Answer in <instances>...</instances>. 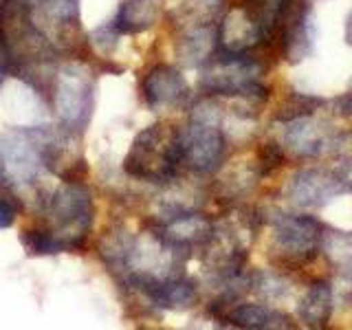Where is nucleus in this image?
I'll use <instances>...</instances> for the list:
<instances>
[{
  "label": "nucleus",
  "instance_id": "2eb2a0df",
  "mask_svg": "<svg viewBox=\"0 0 352 330\" xmlns=\"http://www.w3.org/2000/svg\"><path fill=\"white\" fill-rule=\"evenodd\" d=\"M157 18L159 9L154 0H124L119 5L115 18L110 20V27L119 36H137V33H143L154 27Z\"/></svg>",
  "mask_w": 352,
  "mask_h": 330
},
{
  "label": "nucleus",
  "instance_id": "4be33fe9",
  "mask_svg": "<svg viewBox=\"0 0 352 330\" xmlns=\"http://www.w3.org/2000/svg\"><path fill=\"white\" fill-rule=\"evenodd\" d=\"M322 104V99L317 97H304V95H291L286 102L282 104V110L278 113L280 121H295L315 113V106Z\"/></svg>",
  "mask_w": 352,
  "mask_h": 330
},
{
  "label": "nucleus",
  "instance_id": "423d86ee",
  "mask_svg": "<svg viewBox=\"0 0 352 330\" xmlns=\"http://www.w3.org/2000/svg\"><path fill=\"white\" fill-rule=\"evenodd\" d=\"M183 163L194 172H214L225 157V135L220 128V106L214 99L196 104L187 128L181 130Z\"/></svg>",
  "mask_w": 352,
  "mask_h": 330
},
{
  "label": "nucleus",
  "instance_id": "7ed1b4c3",
  "mask_svg": "<svg viewBox=\"0 0 352 330\" xmlns=\"http://www.w3.org/2000/svg\"><path fill=\"white\" fill-rule=\"evenodd\" d=\"M42 229L60 242L64 251L84 249L95 220V203L82 181H62L42 205Z\"/></svg>",
  "mask_w": 352,
  "mask_h": 330
},
{
  "label": "nucleus",
  "instance_id": "0eeeda50",
  "mask_svg": "<svg viewBox=\"0 0 352 330\" xmlns=\"http://www.w3.org/2000/svg\"><path fill=\"white\" fill-rule=\"evenodd\" d=\"M264 75V64L245 53H214L203 66L201 88L207 95L223 97H258L264 93L260 77Z\"/></svg>",
  "mask_w": 352,
  "mask_h": 330
},
{
  "label": "nucleus",
  "instance_id": "393cba45",
  "mask_svg": "<svg viewBox=\"0 0 352 330\" xmlns=\"http://www.w3.org/2000/svg\"><path fill=\"white\" fill-rule=\"evenodd\" d=\"M16 223V207L5 196H0V229H9Z\"/></svg>",
  "mask_w": 352,
  "mask_h": 330
},
{
  "label": "nucleus",
  "instance_id": "6e6552de",
  "mask_svg": "<svg viewBox=\"0 0 352 330\" xmlns=\"http://www.w3.org/2000/svg\"><path fill=\"white\" fill-rule=\"evenodd\" d=\"M80 0H33L31 16L58 51H75L80 36Z\"/></svg>",
  "mask_w": 352,
  "mask_h": 330
},
{
  "label": "nucleus",
  "instance_id": "f8f14e48",
  "mask_svg": "<svg viewBox=\"0 0 352 330\" xmlns=\"http://www.w3.org/2000/svg\"><path fill=\"white\" fill-rule=\"evenodd\" d=\"M282 53L286 60L300 62L311 53V33H308V5L306 0H289L280 16L278 29Z\"/></svg>",
  "mask_w": 352,
  "mask_h": 330
},
{
  "label": "nucleus",
  "instance_id": "f03ea898",
  "mask_svg": "<svg viewBox=\"0 0 352 330\" xmlns=\"http://www.w3.org/2000/svg\"><path fill=\"white\" fill-rule=\"evenodd\" d=\"M49 128H16L0 135V194L11 203L27 201L49 172L44 139Z\"/></svg>",
  "mask_w": 352,
  "mask_h": 330
},
{
  "label": "nucleus",
  "instance_id": "9d476101",
  "mask_svg": "<svg viewBox=\"0 0 352 330\" xmlns=\"http://www.w3.org/2000/svg\"><path fill=\"white\" fill-rule=\"evenodd\" d=\"M143 99L150 108H181L190 97V86L183 73L170 64H157L141 84Z\"/></svg>",
  "mask_w": 352,
  "mask_h": 330
},
{
  "label": "nucleus",
  "instance_id": "1a4fd4ad",
  "mask_svg": "<svg viewBox=\"0 0 352 330\" xmlns=\"http://www.w3.org/2000/svg\"><path fill=\"white\" fill-rule=\"evenodd\" d=\"M275 247L291 262H304L315 253L322 225L311 216H289L282 218L275 227Z\"/></svg>",
  "mask_w": 352,
  "mask_h": 330
},
{
  "label": "nucleus",
  "instance_id": "20e7f679",
  "mask_svg": "<svg viewBox=\"0 0 352 330\" xmlns=\"http://www.w3.org/2000/svg\"><path fill=\"white\" fill-rule=\"evenodd\" d=\"M183 163L181 130L172 124H154L141 130L124 159V170L132 179L163 183Z\"/></svg>",
  "mask_w": 352,
  "mask_h": 330
},
{
  "label": "nucleus",
  "instance_id": "dca6fc26",
  "mask_svg": "<svg viewBox=\"0 0 352 330\" xmlns=\"http://www.w3.org/2000/svg\"><path fill=\"white\" fill-rule=\"evenodd\" d=\"M141 293H146L152 300V304H157L161 308H170V311H185V308H192L198 302V291L194 282L183 280L181 275L172 280L150 284Z\"/></svg>",
  "mask_w": 352,
  "mask_h": 330
},
{
  "label": "nucleus",
  "instance_id": "a211bd4d",
  "mask_svg": "<svg viewBox=\"0 0 352 330\" xmlns=\"http://www.w3.org/2000/svg\"><path fill=\"white\" fill-rule=\"evenodd\" d=\"M297 313H300V319L306 326L313 328L326 326L330 313H333V291H330V284L326 282L313 284L302 297Z\"/></svg>",
  "mask_w": 352,
  "mask_h": 330
},
{
  "label": "nucleus",
  "instance_id": "ddd939ff",
  "mask_svg": "<svg viewBox=\"0 0 352 330\" xmlns=\"http://www.w3.org/2000/svg\"><path fill=\"white\" fill-rule=\"evenodd\" d=\"M218 38H220V47H223V51H231V53H245L258 40H262L258 25L247 14L245 7H234L223 18Z\"/></svg>",
  "mask_w": 352,
  "mask_h": 330
},
{
  "label": "nucleus",
  "instance_id": "39448f33",
  "mask_svg": "<svg viewBox=\"0 0 352 330\" xmlns=\"http://www.w3.org/2000/svg\"><path fill=\"white\" fill-rule=\"evenodd\" d=\"M53 104L60 126L80 137L91 124L95 108V73L82 62H69L58 69L53 80Z\"/></svg>",
  "mask_w": 352,
  "mask_h": 330
},
{
  "label": "nucleus",
  "instance_id": "bb28decb",
  "mask_svg": "<svg viewBox=\"0 0 352 330\" xmlns=\"http://www.w3.org/2000/svg\"><path fill=\"white\" fill-rule=\"evenodd\" d=\"M346 40L352 44V14L348 16V22H346Z\"/></svg>",
  "mask_w": 352,
  "mask_h": 330
},
{
  "label": "nucleus",
  "instance_id": "f257e3e1",
  "mask_svg": "<svg viewBox=\"0 0 352 330\" xmlns=\"http://www.w3.org/2000/svg\"><path fill=\"white\" fill-rule=\"evenodd\" d=\"M0 53L5 55L9 73L18 80H25L38 91L53 88L60 51L40 31L25 0L0 3Z\"/></svg>",
  "mask_w": 352,
  "mask_h": 330
},
{
  "label": "nucleus",
  "instance_id": "9b49d317",
  "mask_svg": "<svg viewBox=\"0 0 352 330\" xmlns=\"http://www.w3.org/2000/svg\"><path fill=\"white\" fill-rule=\"evenodd\" d=\"M348 185L344 179L335 174H328L322 170H304L293 176L289 185V198L291 203L304 209H317L324 207L335 196L344 194Z\"/></svg>",
  "mask_w": 352,
  "mask_h": 330
},
{
  "label": "nucleus",
  "instance_id": "b1692460",
  "mask_svg": "<svg viewBox=\"0 0 352 330\" xmlns=\"http://www.w3.org/2000/svg\"><path fill=\"white\" fill-rule=\"evenodd\" d=\"M280 161H282L280 148L275 146V143H264V146L260 148V168H262V172L267 174L273 168H278Z\"/></svg>",
  "mask_w": 352,
  "mask_h": 330
},
{
  "label": "nucleus",
  "instance_id": "6ab92c4d",
  "mask_svg": "<svg viewBox=\"0 0 352 330\" xmlns=\"http://www.w3.org/2000/svg\"><path fill=\"white\" fill-rule=\"evenodd\" d=\"M216 49V36L207 27L187 29V36L179 44V58L187 66H201L214 55Z\"/></svg>",
  "mask_w": 352,
  "mask_h": 330
},
{
  "label": "nucleus",
  "instance_id": "aec40b11",
  "mask_svg": "<svg viewBox=\"0 0 352 330\" xmlns=\"http://www.w3.org/2000/svg\"><path fill=\"white\" fill-rule=\"evenodd\" d=\"M234 326L240 328H286L289 324H282L286 319L278 313L269 311L262 304H238L236 308L225 315Z\"/></svg>",
  "mask_w": 352,
  "mask_h": 330
},
{
  "label": "nucleus",
  "instance_id": "412c9836",
  "mask_svg": "<svg viewBox=\"0 0 352 330\" xmlns=\"http://www.w3.org/2000/svg\"><path fill=\"white\" fill-rule=\"evenodd\" d=\"M20 245L25 247V251L29 253V256H36V258L58 256V253H64V247L49 234V231H44L42 227L22 231Z\"/></svg>",
  "mask_w": 352,
  "mask_h": 330
},
{
  "label": "nucleus",
  "instance_id": "5701e85b",
  "mask_svg": "<svg viewBox=\"0 0 352 330\" xmlns=\"http://www.w3.org/2000/svg\"><path fill=\"white\" fill-rule=\"evenodd\" d=\"M117 40H119V33L110 27V22L104 27H99L93 31V36H91V42L95 44V47L99 49H104V51H110V49H115L117 47Z\"/></svg>",
  "mask_w": 352,
  "mask_h": 330
},
{
  "label": "nucleus",
  "instance_id": "4468645a",
  "mask_svg": "<svg viewBox=\"0 0 352 330\" xmlns=\"http://www.w3.org/2000/svg\"><path fill=\"white\" fill-rule=\"evenodd\" d=\"M291 128L286 132V143L295 154H302V157H317L324 150H328V146L333 143V135L330 130L319 124V121H313L308 117L289 121Z\"/></svg>",
  "mask_w": 352,
  "mask_h": 330
},
{
  "label": "nucleus",
  "instance_id": "f3484780",
  "mask_svg": "<svg viewBox=\"0 0 352 330\" xmlns=\"http://www.w3.org/2000/svg\"><path fill=\"white\" fill-rule=\"evenodd\" d=\"M223 0H165V11L168 16L185 29L207 27L212 22Z\"/></svg>",
  "mask_w": 352,
  "mask_h": 330
},
{
  "label": "nucleus",
  "instance_id": "a878e982",
  "mask_svg": "<svg viewBox=\"0 0 352 330\" xmlns=\"http://www.w3.org/2000/svg\"><path fill=\"white\" fill-rule=\"evenodd\" d=\"M9 66H7V60H5V55L0 53V91H3V86L7 82V77H9Z\"/></svg>",
  "mask_w": 352,
  "mask_h": 330
}]
</instances>
